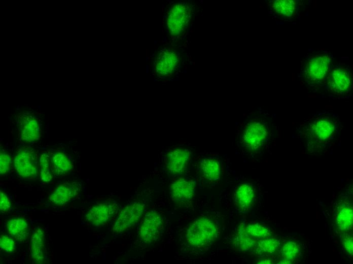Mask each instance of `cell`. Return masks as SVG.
<instances>
[{
	"instance_id": "6da1fadb",
	"label": "cell",
	"mask_w": 353,
	"mask_h": 264,
	"mask_svg": "<svg viewBox=\"0 0 353 264\" xmlns=\"http://www.w3.org/2000/svg\"><path fill=\"white\" fill-rule=\"evenodd\" d=\"M342 125L339 116L330 111L317 112L302 121L297 128L299 140L311 153H324L340 140Z\"/></svg>"
},
{
	"instance_id": "7a4b0ae2",
	"label": "cell",
	"mask_w": 353,
	"mask_h": 264,
	"mask_svg": "<svg viewBox=\"0 0 353 264\" xmlns=\"http://www.w3.org/2000/svg\"><path fill=\"white\" fill-rule=\"evenodd\" d=\"M334 61L332 53L326 50L310 51L304 57L298 76L309 91L316 92L324 87Z\"/></svg>"
},
{
	"instance_id": "3957f363",
	"label": "cell",
	"mask_w": 353,
	"mask_h": 264,
	"mask_svg": "<svg viewBox=\"0 0 353 264\" xmlns=\"http://www.w3.org/2000/svg\"><path fill=\"white\" fill-rule=\"evenodd\" d=\"M324 88L328 96L333 98L346 97L352 88V76L350 68L343 63L333 64Z\"/></svg>"
},
{
	"instance_id": "277c9868",
	"label": "cell",
	"mask_w": 353,
	"mask_h": 264,
	"mask_svg": "<svg viewBox=\"0 0 353 264\" xmlns=\"http://www.w3.org/2000/svg\"><path fill=\"white\" fill-rule=\"evenodd\" d=\"M274 129L261 118H254L244 126L241 142L248 149L256 151L263 148L274 135Z\"/></svg>"
},
{
	"instance_id": "5b68a950",
	"label": "cell",
	"mask_w": 353,
	"mask_h": 264,
	"mask_svg": "<svg viewBox=\"0 0 353 264\" xmlns=\"http://www.w3.org/2000/svg\"><path fill=\"white\" fill-rule=\"evenodd\" d=\"M218 234V228L211 219L201 217L194 221L189 227L186 238L191 245L203 247L212 244Z\"/></svg>"
},
{
	"instance_id": "8992f818",
	"label": "cell",
	"mask_w": 353,
	"mask_h": 264,
	"mask_svg": "<svg viewBox=\"0 0 353 264\" xmlns=\"http://www.w3.org/2000/svg\"><path fill=\"white\" fill-rule=\"evenodd\" d=\"M191 17V9L187 4L179 3L173 5L169 11L167 21L171 35H181L186 29Z\"/></svg>"
},
{
	"instance_id": "52a82bcc",
	"label": "cell",
	"mask_w": 353,
	"mask_h": 264,
	"mask_svg": "<svg viewBox=\"0 0 353 264\" xmlns=\"http://www.w3.org/2000/svg\"><path fill=\"white\" fill-rule=\"evenodd\" d=\"M144 205L140 203H132L125 207L120 213L113 227V232L122 233L134 225L142 215Z\"/></svg>"
},
{
	"instance_id": "ba28073f",
	"label": "cell",
	"mask_w": 353,
	"mask_h": 264,
	"mask_svg": "<svg viewBox=\"0 0 353 264\" xmlns=\"http://www.w3.org/2000/svg\"><path fill=\"white\" fill-rule=\"evenodd\" d=\"M163 230V220L157 213H148L139 229V236L142 240L147 244L155 242Z\"/></svg>"
},
{
	"instance_id": "9c48e42d",
	"label": "cell",
	"mask_w": 353,
	"mask_h": 264,
	"mask_svg": "<svg viewBox=\"0 0 353 264\" xmlns=\"http://www.w3.org/2000/svg\"><path fill=\"white\" fill-rule=\"evenodd\" d=\"M14 162L15 169L21 177L29 179L36 176L37 157L33 151L23 149L19 151L15 156Z\"/></svg>"
},
{
	"instance_id": "30bf717a",
	"label": "cell",
	"mask_w": 353,
	"mask_h": 264,
	"mask_svg": "<svg viewBox=\"0 0 353 264\" xmlns=\"http://www.w3.org/2000/svg\"><path fill=\"white\" fill-rule=\"evenodd\" d=\"M196 190L194 180L181 178L171 185L170 192L172 200L178 204L187 203L193 198Z\"/></svg>"
},
{
	"instance_id": "8fae6325",
	"label": "cell",
	"mask_w": 353,
	"mask_h": 264,
	"mask_svg": "<svg viewBox=\"0 0 353 264\" xmlns=\"http://www.w3.org/2000/svg\"><path fill=\"white\" fill-rule=\"evenodd\" d=\"M179 62L178 53L171 49L160 51L154 63L155 72L162 76L171 75L176 70Z\"/></svg>"
},
{
	"instance_id": "7c38bea8",
	"label": "cell",
	"mask_w": 353,
	"mask_h": 264,
	"mask_svg": "<svg viewBox=\"0 0 353 264\" xmlns=\"http://www.w3.org/2000/svg\"><path fill=\"white\" fill-rule=\"evenodd\" d=\"M117 209V205L115 203H99L89 209L86 217L91 224L95 226L101 225L114 216Z\"/></svg>"
},
{
	"instance_id": "4fadbf2b",
	"label": "cell",
	"mask_w": 353,
	"mask_h": 264,
	"mask_svg": "<svg viewBox=\"0 0 353 264\" xmlns=\"http://www.w3.org/2000/svg\"><path fill=\"white\" fill-rule=\"evenodd\" d=\"M256 199L254 186L249 183L239 186L234 194V202L236 209L241 212H246L253 206Z\"/></svg>"
},
{
	"instance_id": "5bb4252c",
	"label": "cell",
	"mask_w": 353,
	"mask_h": 264,
	"mask_svg": "<svg viewBox=\"0 0 353 264\" xmlns=\"http://www.w3.org/2000/svg\"><path fill=\"white\" fill-rule=\"evenodd\" d=\"M20 137L26 143H34L41 136V123L39 120L31 115H25L20 120Z\"/></svg>"
},
{
	"instance_id": "9a60e30c",
	"label": "cell",
	"mask_w": 353,
	"mask_h": 264,
	"mask_svg": "<svg viewBox=\"0 0 353 264\" xmlns=\"http://www.w3.org/2000/svg\"><path fill=\"white\" fill-rule=\"evenodd\" d=\"M270 8L277 18L285 21L294 20L298 13V1L276 0L271 3Z\"/></svg>"
},
{
	"instance_id": "2e32d148",
	"label": "cell",
	"mask_w": 353,
	"mask_h": 264,
	"mask_svg": "<svg viewBox=\"0 0 353 264\" xmlns=\"http://www.w3.org/2000/svg\"><path fill=\"white\" fill-rule=\"evenodd\" d=\"M189 157V152L185 149L178 148L171 151L166 157L167 169L173 174H180L187 167Z\"/></svg>"
},
{
	"instance_id": "e0dca14e",
	"label": "cell",
	"mask_w": 353,
	"mask_h": 264,
	"mask_svg": "<svg viewBox=\"0 0 353 264\" xmlns=\"http://www.w3.org/2000/svg\"><path fill=\"white\" fill-rule=\"evenodd\" d=\"M79 187L76 183H66L57 186L49 197V200L58 205H63L78 193Z\"/></svg>"
},
{
	"instance_id": "ac0fdd59",
	"label": "cell",
	"mask_w": 353,
	"mask_h": 264,
	"mask_svg": "<svg viewBox=\"0 0 353 264\" xmlns=\"http://www.w3.org/2000/svg\"><path fill=\"white\" fill-rule=\"evenodd\" d=\"M44 233L41 227H37L33 232L31 239V254L33 261L42 263L44 260Z\"/></svg>"
},
{
	"instance_id": "d6986e66",
	"label": "cell",
	"mask_w": 353,
	"mask_h": 264,
	"mask_svg": "<svg viewBox=\"0 0 353 264\" xmlns=\"http://www.w3.org/2000/svg\"><path fill=\"white\" fill-rule=\"evenodd\" d=\"M7 230L10 237L24 241L28 235V226L25 220L21 217L10 218L7 223Z\"/></svg>"
},
{
	"instance_id": "ffe728a7",
	"label": "cell",
	"mask_w": 353,
	"mask_h": 264,
	"mask_svg": "<svg viewBox=\"0 0 353 264\" xmlns=\"http://www.w3.org/2000/svg\"><path fill=\"white\" fill-rule=\"evenodd\" d=\"M235 246L242 251H249L255 248L257 240L253 238L246 232L245 226L241 224L237 228L233 239Z\"/></svg>"
},
{
	"instance_id": "44dd1931",
	"label": "cell",
	"mask_w": 353,
	"mask_h": 264,
	"mask_svg": "<svg viewBox=\"0 0 353 264\" xmlns=\"http://www.w3.org/2000/svg\"><path fill=\"white\" fill-rule=\"evenodd\" d=\"M50 167L54 175L62 176L70 172L72 169V163L65 153L57 152L51 158Z\"/></svg>"
},
{
	"instance_id": "7402d4cb",
	"label": "cell",
	"mask_w": 353,
	"mask_h": 264,
	"mask_svg": "<svg viewBox=\"0 0 353 264\" xmlns=\"http://www.w3.org/2000/svg\"><path fill=\"white\" fill-rule=\"evenodd\" d=\"M336 223L340 230L347 232L352 226L353 211L352 208L349 205H341L336 213Z\"/></svg>"
},
{
	"instance_id": "603a6c76",
	"label": "cell",
	"mask_w": 353,
	"mask_h": 264,
	"mask_svg": "<svg viewBox=\"0 0 353 264\" xmlns=\"http://www.w3.org/2000/svg\"><path fill=\"white\" fill-rule=\"evenodd\" d=\"M201 169L204 176L209 180H216L220 178L221 169L219 162L216 159L208 158L201 160Z\"/></svg>"
},
{
	"instance_id": "cb8c5ba5",
	"label": "cell",
	"mask_w": 353,
	"mask_h": 264,
	"mask_svg": "<svg viewBox=\"0 0 353 264\" xmlns=\"http://www.w3.org/2000/svg\"><path fill=\"white\" fill-rule=\"evenodd\" d=\"M280 242L275 238H267L260 240L255 247L256 252L259 254H272L280 247Z\"/></svg>"
},
{
	"instance_id": "d4e9b609",
	"label": "cell",
	"mask_w": 353,
	"mask_h": 264,
	"mask_svg": "<svg viewBox=\"0 0 353 264\" xmlns=\"http://www.w3.org/2000/svg\"><path fill=\"white\" fill-rule=\"evenodd\" d=\"M245 229L248 234L256 240L267 238L271 234V231L267 226L257 222L248 224Z\"/></svg>"
},
{
	"instance_id": "484cf974",
	"label": "cell",
	"mask_w": 353,
	"mask_h": 264,
	"mask_svg": "<svg viewBox=\"0 0 353 264\" xmlns=\"http://www.w3.org/2000/svg\"><path fill=\"white\" fill-rule=\"evenodd\" d=\"M300 251V247L297 243L289 241L284 245L281 254L284 257L283 258L292 260L298 256Z\"/></svg>"
},
{
	"instance_id": "4316f807",
	"label": "cell",
	"mask_w": 353,
	"mask_h": 264,
	"mask_svg": "<svg viewBox=\"0 0 353 264\" xmlns=\"http://www.w3.org/2000/svg\"><path fill=\"white\" fill-rule=\"evenodd\" d=\"M49 158L50 156L46 153H43L40 158L41 177L46 182L50 181L52 178L49 168Z\"/></svg>"
},
{
	"instance_id": "83f0119b",
	"label": "cell",
	"mask_w": 353,
	"mask_h": 264,
	"mask_svg": "<svg viewBox=\"0 0 353 264\" xmlns=\"http://www.w3.org/2000/svg\"><path fill=\"white\" fill-rule=\"evenodd\" d=\"M0 246L2 251L10 253H13L16 248L13 240L6 235L1 236Z\"/></svg>"
},
{
	"instance_id": "f1b7e54d",
	"label": "cell",
	"mask_w": 353,
	"mask_h": 264,
	"mask_svg": "<svg viewBox=\"0 0 353 264\" xmlns=\"http://www.w3.org/2000/svg\"><path fill=\"white\" fill-rule=\"evenodd\" d=\"M11 159L9 155L5 152H1L0 154V174L3 175L10 169Z\"/></svg>"
},
{
	"instance_id": "f546056e",
	"label": "cell",
	"mask_w": 353,
	"mask_h": 264,
	"mask_svg": "<svg viewBox=\"0 0 353 264\" xmlns=\"http://www.w3.org/2000/svg\"><path fill=\"white\" fill-rule=\"evenodd\" d=\"M340 240L347 253L352 255L353 252L352 235L347 233L342 234L340 236Z\"/></svg>"
},
{
	"instance_id": "4dcf8cb0",
	"label": "cell",
	"mask_w": 353,
	"mask_h": 264,
	"mask_svg": "<svg viewBox=\"0 0 353 264\" xmlns=\"http://www.w3.org/2000/svg\"><path fill=\"white\" fill-rule=\"evenodd\" d=\"M12 205L8 196L0 190V211L2 213H7L10 211Z\"/></svg>"
},
{
	"instance_id": "1f68e13d",
	"label": "cell",
	"mask_w": 353,
	"mask_h": 264,
	"mask_svg": "<svg viewBox=\"0 0 353 264\" xmlns=\"http://www.w3.org/2000/svg\"><path fill=\"white\" fill-rule=\"evenodd\" d=\"M258 263H272V261L270 259L265 258L259 260L257 262Z\"/></svg>"
},
{
	"instance_id": "d6a6232c",
	"label": "cell",
	"mask_w": 353,
	"mask_h": 264,
	"mask_svg": "<svg viewBox=\"0 0 353 264\" xmlns=\"http://www.w3.org/2000/svg\"><path fill=\"white\" fill-rule=\"evenodd\" d=\"M278 263H292V260L290 259H287L285 258H283V260L280 261Z\"/></svg>"
}]
</instances>
